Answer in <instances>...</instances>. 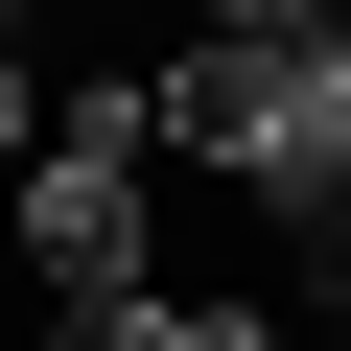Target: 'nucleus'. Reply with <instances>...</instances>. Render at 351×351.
Here are the masks:
<instances>
[{
  "label": "nucleus",
  "instance_id": "obj_1",
  "mask_svg": "<svg viewBox=\"0 0 351 351\" xmlns=\"http://www.w3.org/2000/svg\"><path fill=\"white\" fill-rule=\"evenodd\" d=\"M0 258H24L47 304H94V281H141V258H164V141H141V71H117V94H71V117L24 141Z\"/></svg>",
  "mask_w": 351,
  "mask_h": 351
},
{
  "label": "nucleus",
  "instance_id": "obj_2",
  "mask_svg": "<svg viewBox=\"0 0 351 351\" xmlns=\"http://www.w3.org/2000/svg\"><path fill=\"white\" fill-rule=\"evenodd\" d=\"M234 211L281 258H351V0L258 47V117H234Z\"/></svg>",
  "mask_w": 351,
  "mask_h": 351
},
{
  "label": "nucleus",
  "instance_id": "obj_3",
  "mask_svg": "<svg viewBox=\"0 0 351 351\" xmlns=\"http://www.w3.org/2000/svg\"><path fill=\"white\" fill-rule=\"evenodd\" d=\"M47 351H281V304L258 281H94V304H47Z\"/></svg>",
  "mask_w": 351,
  "mask_h": 351
},
{
  "label": "nucleus",
  "instance_id": "obj_4",
  "mask_svg": "<svg viewBox=\"0 0 351 351\" xmlns=\"http://www.w3.org/2000/svg\"><path fill=\"white\" fill-rule=\"evenodd\" d=\"M24 141H47V71H24V24H0V164H24Z\"/></svg>",
  "mask_w": 351,
  "mask_h": 351
},
{
  "label": "nucleus",
  "instance_id": "obj_5",
  "mask_svg": "<svg viewBox=\"0 0 351 351\" xmlns=\"http://www.w3.org/2000/svg\"><path fill=\"white\" fill-rule=\"evenodd\" d=\"M188 24H328V0H188Z\"/></svg>",
  "mask_w": 351,
  "mask_h": 351
},
{
  "label": "nucleus",
  "instance_id": "obj_6",
  "mask_svg": "<svg viewBox=\"0 0 351 351\" xmlns=\"http://www.w3.org/2000/svg\"><path fill=\"white\" fill-rule=\"evenodd\" d=\"M328 351H351V328H328Z\"/></svg>",
  "mask_w": 351,
  "mask_h": 351
}]
</instances>
